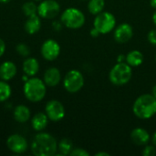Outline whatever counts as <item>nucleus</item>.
Here are the masks:
<instances>
[{"instance_id": "obj_1", "label": "nucleus", "mask_w": 156, "mask_h": 156, "mask_svg": "<svg viewBox=\"0 0 156 156\" xmlns=\"http://www.w3.org/2000/svg\"><path fill=\"white\" fill-rule=\"evenodd\" d=\"M30 149L36 156H53L58 151V143L51 134L40 133L32 140Z\"/></svg>"}, {"instance_id": "obj_2", "label": "nucleus", "mask_w": 156, "mask_h": 156, "mask_svg": "<svg viewBox=\"0 0 156 156\" xmlns=\"http://www.w3.org/2000/svg\"><path fill=\"white\" fill-rule=\"evenodd\" d=\"M133 112L139 119H151L156 114V98L152 94L139 96L133 102Z\"/></svg>"}, {"instance_id": "obj_3", "label": "nucleus", "mask_w": 156, "mask_h": 156, "mask_svg": "<svg viewBox=\"0 0 156 156\" xmlns=\"http://www.w3.org/2000/svg\"><path fill=\"white\" fill-rule=\"evenodd\" d=\"M47 85L44 80L31 77L24 83L23 91L24 95L31 102H38L42 101L47 92Z\"/></svg>"}, {"instance_id": "obj_4", "label": "nucleus", "mask_w": 156, "mask_h": 156, "mask_svg": "<svg viewBox=\"0 0 156 156\" xmlns=\"http://www.w3.org/2000/svg\"><path fill=\"white\" fill-rule=\"evenodd\" d=\"M133 69L126 62H118L109 73L110 81L115 86L126 85L132 79Z\"/></svg>"}, {"instance_id": "obj_5", "label": "nucleus", "mask_w": 156, "mask_h": 156, "mask_svg": "<svg viewBox=\"0 0 156 156\" xmlns=\"http://www.w3.org/2000/svg\"><path fill=\"white\" fill-rule=\"evenodd\" d=\"M60 20L66 27L78 29L85 24V16L81 10L76 7H69L61 14Z\"/></svg>"}, {"instance_id": "obj_6", "label": "nucleus", "mask_w": 156, "mask_h": 156, "mask_svg": "<svg viewBox=\"0 0 156 156\" xmlns=\"http://www.w3.org/2000/svg\"><path fill=\"white\" fill-rule=\"evenodd\" d=\"M116 25L115 16L110 12H101L96 15L93 21V27H95L100 34H108L112 32Z\"/></svg>"}, {"instance_id": "obj_7", "label": "nucleus", "mask_w": 156, "mask_h": 156, "mask_svg": "<svg viewBox=\"0 0 156 156\" xmlns=\"http://www.w3.org/2000/svg\"><path fill=\"white\" fill-rule=\"evenodd\" d=\"M63 86L69 93L80 91L84 86V77L82 73L77 69L69 70L63 80Z\"/></svg>"}, {"instance_id": "obj_8", "label": "nucleus", "mask_w": 156, "mask_h": 156, "mask_svg": "<svg viewBox=\"0 0 156 156\" xmlns=\"http://www.w3.org/2000/svg\"><path fill=\"white\" fill-rule=\"evenodd\" d=\"M60 10V5L56 0H44L37 5V15L45 19L56 17Z\"/></svg>"}, {"instance_id": "obj_9", "label": "nucleus", "mask_w": 156, "mask_h": 156, "mask_svg": "<svg viewBox=\"0 0 156 156\" xmlns=\"http://www.w3.org/2000/svg\"><path fill=\"white\" fill-rule=\"evenodd\" d=\"M45 112L51 122H59L65 117V108L63 104L56 100L49 101L45 108Z\"/></svg>"}, {"instance_id": "obj_10", "label": "nucleus", "mask_w": 156, "mask_h": 156, "mask_svg": "<svg viewBox=\"0 0 156 156\" xmlns=\"http://www.w3.org/2000/svg\"><path fill=\"white\" fill-rule=\"evenodd\" d=\"M41 55L42 57L48 60L52 61L58 58L60 53V46L54 39H47L41 46Z\"/></svg>"}, {"instance_id": "obj_11", "label": "nucleus", "mask_w": 156, "mask_h": 156, "mask_svg": "<svg viewBox=\"0 0 156 156\" xmlns=\"http://www.w3.org/2000/svg\"><path fill=\"white\" fill-rule=\"evenodd\" d=\"M7 148L15 154H24L28 148L27 141L22 135L12 134L6 140Z\"/></svg>"}, {"instance_id": "obj_12", "label": "nucleus", "mask_w": 156, "mask_h": 156, "mask_svg": "<svg viewBox=\"0 0 156 156\" xmlns=\"http://www.w3.org/2000/svg\"><path fill=\"white\" fill-rule=\"evenodd\" d=\"M133 36V27L128 23H122L119 25L113 33V37L116 42L124 44L127 43Z\"/></svg>"}, {"instance_id": "obj_13", "label": "nucleus", "mask_w": 156, "mask_h": 156, "mask_svg": "<svg viewBox=\"0 0 156 156\" xmlns=\"http://www.w3.org/2000/svg\"><path fill=\"white\" fill-rule=\"evenodd\" d=\"M131 140L134 144L139 145V146H144V145L148 144L150 141V134L145 129L138 127L132 131Z\"/></svg>"}, {"instance_id": "obj_14", "label": "nucleus", "mask_w": 156, "mask_h": 156, "mask_svg": "<svg viewBox=\"0 0 156 156\" xmlns=\"http://www.w3.org/2000/svg\"><path fill=\"white\" fill-rule=\"evenodd\" d=\"M61 80V74L58 69L52 67L48 69L44 74V82L48 87H55L58 85Z\"/></svg>"}, {"instance_id": "obj_15", "label": "nucleus", "mask_w": 156, "mask_h": 156, "mask_svg": "<svg viewBox=\"0 0 156 156\" xmlns=\"http://www.w3.org/2000/svg\"><path fill=\"white\" fill-rule=\"evenodd\" d=\"M16 66L12 61H5L0 65V79L3 80H10L16 75Z\"/></svg>"}, {"instance_id": "obj_16", "label": "nucleus", "mask_w": 156, "mask_h": 156, "mask_svg": "<svg viewBox=\"0 0 156 156\" xmlns=\"http://www.w3.org/2000/svg\"><path fill=\"white\" fill-rule=\"evenodd\" d=\"M41 28V19L40 16L37 14L31 16H28L25 23V30L29 35H34L37 33Z\"/></svg>"}, {"instance_id": "obj_17", "label": "nucleus", "mask_w": 156, "mask_h": 156, "mask_svg": "<svg viewBox=\"0 0 156 156\" xmlns=\"http://www.w3.org/2000/svg\"><path fill=\"white\" fill-rule=\"evenodd\" d=\"M39 70V63L35 58H27L23 62V71L28 77H34Z\"/></svg>"}, {"instance_id": "obj_18", "label": "nucleus", "mask_w": 156, "mask_h": 156, "mask_svg": "<svg viewBox=\"0 0 156 156\" xmlns=\"http://www.w3.org/2000/svg\"><path fill=\"white\" fill-rule=\"evenodd\" d=\"M48 123V118L46 114V112H38L35 114L31 120V125L32 128L35 131L40 132L43 131Z\"/></svg>"}, {"instance_id": "obj_19", "label": "nucleus", "mask_w": 156, "mask_h": 156, "mask_svg": "<svg viewBox=\"0 0 156 156\" xmlns=\"http://www.w3.org/2000/svg\"><path fill=\"white\" fill-rule=\"evenodd\" d=\"M14 119L19 123H25L30 119V110L26 105H17L14 110Z\"/></svg>"}, {"instance_id": "obj_20", "label": "nucleus", "mask_w": 156, "mask_h": 156, "mask_svg": "<svg viewBox=\"0 0 156 156\" xmlns=\"http://www.w3.org/2000/svg\"><path fill=\"white\" fill-rule=\"evenodd\" d=\"M125 61L131 67H138L144 62V55L139 50H132L125 57Z\"/></svg>"}, {"instance_id": "obj_21", "label": "nucleus", "mask_w": 156, "mask_h": 156, "mask_svg": "<svg viewBox=\"0 0 156 156\" xmlns=\"http://www.w3.org/2000/svg\"><path fill=\"white\" fill-rule=\"evenodd\" d=\"M105 7V0H90L88 3V10L92 15H98L103 11Z\"/></svg>"}, {"instance_id": "obj_22", "label": "nucleus", "mask_w": 156, "mask_h": 156, "mask_svg": "<svg viewBox=\"0 0 156 156\" xmlns=\"http://www.w3.org/2000/svg\"><path fill=\"white\" fill-rule=\"evenodd\" d=\"M58 150L59 155H69L73 150V144L69 139L64 138L58 144Z\"/></svg>"}, {"instance_id": "obj_23", "label": "nucleus", "mask_w": 156, "mask_h": 156, "mask_svg": "<svg viewBox=\"0 0 156 156\" xmlns=\"http://www.w3.org/2000/svg\"><path fill=\"white\" fill-rule=\"evenodd\" d=\"M12 93L11 87L5 80L0 81V102H4L7 101Z\"/></svg>"}, {"instance_id": "obj_24", "label": "nucleus", "mask_w": 156, "mask_h": 156, "mask_svg": "<svg viewBox=\"0 0 156 156\" xmlns=\"http://www.w3.org/2000/svg\"><path fill=\"white\" fill-rule=\"evenodd\" d=\"M22 11L25 14V16H27V17L37 15V5L33 1L26 2L22 5Z\"/></svg>"}, {"instance_id": "obj_25", "label": "nucleus", "mask_w": 156, "mask_h": 156, "mask_svg": "<svg viewBox=\"0 0 156 156\" xmlns=\"http://www.w3.org/2000/svg\"><path fill=\"white\" fill-rule=\"evenodd\" d=\"M16 52L22 56V57H27L30 54V49L28 48L27 45L24 44V43H20L16 46Z\"/></svg>"}, {"instance_id": "obj_26", "label": "nucleus", "mask_w": 156, "mask_h": 156, "mask_svg": "<svg viewBox=\"0 0 156 156\" xmlns=\"http://www.w3.org/2000/svg\"><path fill=\"white\" fill-rule=\"evenodd\" d=\"M143 155L144 156H154L156 154V147L153 145H147L144 147V149L143 150Z\"/></svg>"}, {"instance_id": "obj_27", "label": "nucleus", "mask_w": 156, "mask_h": 156, "mask_svg": "<svg viewBox=\"0 0 156 156\" xmlns=\"http://www.w3.org/2000/svg\"><path fill=\"white\" fill-rule=\"evenodd\" d=\"M69 155L71 156H89L90 155V154L86 151V150H84V149H82V148H73V150L71 151V153H70V154Z\"/></svg>"}, {"instance_id": "obj_28", "label": "nucleus", "mask_w": 156, "mask_h": 156, "mask_svg": "<svg viewBox=\"0 0 156 156\" xmlns=\"http://www.w3.org/2000/svg\"><path fill=\"white\" fill-rule=\"evenodd\" d=\"M147 38H148V41H149L152 45L156 46V29H153V30H151V31L148 33Z\"/></svg>"}, {"instance_id": "obj_29", "label": "nucleus", "mask_w": 156, "mask_h": 156, "mask_svg": "<svg viewBox=\"0 0 156 156\" xmlns=\"http://www.w3.org/2000/svg\"><path fill=\"white\" fill-rule=\"evenodd\" d=\"M5 51V43L2 38H0V58L4 55Z\"/></svg>"}, {"instance_id": "obj_30", "label": "nucleus", "mask_w": 156, "mask_h": 156, "mask_svg": "<svg viewBox=\"0 0 156 156\" xmlns=\"http://www.w3.org/2000/svg\"><path fill=\"white\" fill-rule=\"evenodd\" d=\"M101 34H100V32L95 28V27H93L92 29H91V31H90V36L92 37H97L98 36H100Z\"/></svg>"}, {"instance_id": "obj_31", "label": "nucleus", "mask_w": 156, "mask_h": 156, "mask_svg": "<svg viewBox=\"0 0 156 156\" xmlns=\"http://www.w3.org/2000/svg\"><path fill=\"white\" fill-rule=\"evenodd\" d=\"M96 156H110V154L106 153V152H100V153H97Z\"/></svg>"}, {"instance_id": "obj_32", "label": "nucleus", "mask_w": 156, "mask_h": 156, "mask_svg": "<svg viewBox=\"0 0 156 156\" xmlns=\"http://www.w3.org/2000/svg\"><path fill=\"white\" fill-rule=\"evenodd\" d=\"M152 142H153V144L156 147V132L153 134V137H152Z\"/></svg>"}, {"instance_id": "obj_33", "label": "nucleus", "mask_w": 156, "mask_h": 156, "mask_svg": "<svg viewBox=\"0 0 156 156\" xmlns=\"http://www.w3.org/2000/svg\"><path fill=\"white\" fill-rule=\"evenodd\" d=\"M150 5L153 8H154L156 10V0H151L150 1Z\"/></svg>"}, {"instance_id": "obj_34", "label": "nucleus", "mask_w": 156, "mask_h": 156, "mask_svg": "<svg viewBox=\"0 0 156 156\" xmlns=\"http://www.w3.org/2000/svg\"><path fill=\"white\" fill-rule=\"evenodd\" d=\"M152 95H153L154 98H156V85H154V88H153V90H152Z\"/></svg>"}, {"instance_id": "obj_35", "label": "nucleus", "mask_w": 156, "mask_h": 156, "mask_svg": "<svg viewBox=\"0 0 156 156\" xmlns=\"http://www.w3.org/2000/svg\"><path fill=\"white\" fill-rule=\"evenodd\" d=\"M153 22H154V24L155 25L156 27V10L155 12L154 13V15H153Z\"/></svg>"}, {"instance_id": "obj_36", "label": "nucleus", "mask_w": 156, "mask_h": 156, "mask_svg": "<svg viewBox=\"0 0 156 156\" xmlns=\"http://www.w3.org/2000/svg\"><path fill=\"white\" fill-rule=\"evenodd\" d=\"M10 0H0V3H2V4H5V3H8Z\"/></svg>"}, {"instance_id": "obj_37", "label": "nucleus", "mask_w": 156, "mask_h": 156, "mask_svg": "<svg viewBox=\"0 0 156 156\" xmlns=\"http://www.w3.org/2000/svg\"><path fill=\"white\" fill-rule=\"evenodd\" d=\"M34 1H41V0H34Z\"/></svg>"}, {"instance_id": "obj_38", "label": "nucleus", "mask_w": 156, "mask_h": 156, "mask_svg": "<svg viewBox=\"0 0 156 156\" xmlns=\"http://www.w3.org/2000/svg\"><path fill=\"white\" fill-rule=\"evenodd\" d=\"M155 61H156V54H155Z\"/></svg>"}]
</instances>
